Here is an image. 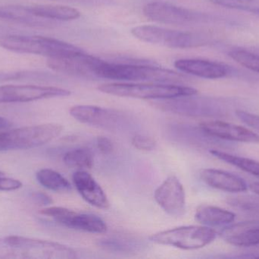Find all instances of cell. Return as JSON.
Here are the masks:
<instances>
[{
  "instance_id": "obj_1",
  "label": "cell",
  "mask_w": 259,
  "mask_h": 259,
  "mask_svg": "<svg viewBox=\"0 0 259 259\" xmlns=\"http://www.w3.org/2000/svg\"><path fill=\"white\" fill-rule=\"evenodd\" d=\"M97 79L121 82H149L154 83L179 84L188 79L173 70L161 68L149 62L121 57L115 61L100 59L95 68Z\"/></svg>"
},
{
  "instance_id": "obj_2",
  "label": "cell",
  "mask_w": 259,
  "mask_h": 259,
  "mask_svg": "<svg viewBox=\"0 0 259 259\" xmlns=\"http://www.w3.org/2000/svg\"><path fill=\"white\" fill-rule=\"evenodd\" d=\"M74 249L48 240L8 236L0 238L1 259H74Z\"/></svg>"
},
{
  "instance_id": "obj_3",
  "label": "cell",
  "mask_w": 259,
  "mask_h": 259,
  "mask_svg": "<svg viewBox=\"0 0 259 259\" xmlns=\"http://www.w3.org/2000/svg\"><path fill=\"white\" fill-rule=\"evenodd\" d=\"M0 46L10 51L38 55L48 59L68 57L84 52L65 41L42 36L6 35L0 38Z\"/></svg>"
},
{
  "instance_id": "obj_4",
  "label": "cell",
  "mask_w": 259,
  "mask_h": 259,
  "mask_svg": "<svg viewBox=\"0 0 259 259\" xmlns=\"http://www.w3.org/2000/svg\"><path fill=\"white\" fill-rule=\"evenodd\" d=\"M131 33L140 41L173 49H190L208 45L212 36L199 32L172 30L155 25H139L133 27Z\"/></svg>"
},
{
  "instance_id": "obj_5",
  "label": "cell",
  "mask_w": 259,
  "mask_h": 259,
  "mask_svg": "<svg viewBox=\"0 0 259 259\" xmlns=\"http://www.w3.org/2000/svg\"><path fill=\"white\" fill-rule=\"evenodd\" d=\"M98 90L117 97L143 100H163L198 94L197 90L191 87L166 83H109L100 85Z\"/></svg>"
},
{
  "instance_id": "obj_6",
  "label": "cell",
  "mask_w": 259,
  "mask_h": 259,
  "mask_svg": "<svg viewBox=\"0 0 259 259\" xmlns=\"http://www.w3.org/2000/svg\"><path fill=\"white\" fill-rule=\"evenodd\" d=\"M63 130L58 123L24 126L0 132V152L40 147L57 138Z\"/></svg>"
},
{
  "instance_id": "obj_7",
  "label": "cell",
  "mask_w": 259,
  "mask_h": 259,
  "mask_svg": "<svg viewBox=\"0 0 259 259\" xmlns=\"http://www.w3.org/2000/svg\"><path fill=\"white\" fill-rule=\"evenodd\" d=\"M153 106L161 110L188 117H218L226 115L225 102L220 99L194 95L157 100Z\"/></svg>"
},
{
  "instance_id": "obj_8",
  "label": "cell",
  "mask_w": 259,
  "mask_h": 259,
  "mask_svg": "<svg viewBox=\"0 0 259 259\" xmlns=\"http://www.w3.org/2000/svg\"><path fill=\"white\" fill-rule=\"evenodd\" d=\"M218 234L209 227L183 226L152 234L149 240L152 243L172 246L184 250L202 249L212 243Z\"/></svg>"
},
{
  "instance_id": "obj_9",
  "label": "cell",
  "mask_w": 259,
  "mask_h": 259,
  "mask_svg": "<svg viewBox=\"0 0 259 259\" xmlns=\"http://www.w3.org/2000/svg\"><path fill=\"white\" fill-rule=\"evenodd\" d=\"M143 12L146 18L155 22L170 25H196L217 20L215 16L210 14L197 12L163 1L147 3L143 7Z\"/></svg>"
},
{
  "instance_id": "obj_10",
  "label": "cell",
  "mask_w": 259,
  "mask_h": 259,
  "mask_svg": "<svg viewBox=\"0 0 259 259\" xmlns=\"http://www.w3.org/2000/svg\"><path fill=\"white\" fill-rule=\"evenodd\" d=\"M59 225L83 232L102 234L107 231L106 222L98 216L89 213H78L63 207H47L39 211Z\"/></svg>"
},
{
  "instance_id": "obj_11",
  "label": "cell",
  "mask_w": 259,
  "mask_h": 259,
  "mask_svg": "<svg viewBox=\"0 0 259 259\" xmlns=\"http://www.w3.org/2000/svg\"><path fill=\"white\" fill-rule=\"evenodd\" d=\"M71 92L64 88L31 85L0 86V103H27L44 99L65 97Z\"/></svg>"
},
{
  "instance_id": "obj_12",
  "label": "cell",
  "mask_w": 259,
  "mask_h": 259,
  "mask_svg": "<svg viewBox=\"0 0 259 259\" xmlns=\"http://www.w3.org/2000/svg\"><path fill=\"white\" fill-rule=\"evenodd\" d=\"M70 114L83 124L107 130H115L124 120L122 113L94 105H76L70 109Z\"/></svg>"
},
{
  "instance_id": "obj_13",
  "label": "cell",
  "mask_w": 259,
  "mask_h": 259,
  "mask_svg": "<svg viewBox=\"0 0 259 259\" xmlns=\"http://www.w3.org/2000/svg\"><path fill=\"white\" fill-rule=\"evenodd\" d=\"M154 198L157 204L172 217H181L185 213V190L175 176L167 177L156 189Z\"/></svg>"
},
{
  "instance_id": "obj_14",
  "label": "cell",
  "mask_w": 259,
  "mask_h": 259,
  "mask_svg": "<svg viewBox=\"0 0 259 259\" xmlns=\"http://www.w3.org/2000/svg\"><path fill=\"white\" fill-rule=\"evenodd\" d=\"M100 58L87 54L85 52L68 57L48 59L47 65L53 71L75 77L97 79L95 68Z\"/></svg>"
},
{
  "instance_id": "obj_15",
  "label": "cell",
  "mask_w": 259,
  "mask_h": 259,
  "mask_svg": "<svg viewBox=\"0 0 259 259\" xmlns=\"http://www.w3.org/2000/svg\"><path fill=\"white\" fill-rule=\"evenodd\" d=\"M207 136L242 143H259V135L243 126L220 120H208L199 125Z\"/></svg>"
},
{
  "instance_id": "obj_16",
  "label": "cell",
  "mask_w": 259,
  "mask_h": 259,
  "mask_svg": "<svg viewBox=\"0 0 259 259\" xmlns=\"http://www.w3.org/2000/svg\"><path fill=\"white\" fill-rule=\"evenodd\" d=\"M175 66L186 74L205 79H223L234 73V69L226 64L205 59H178Z\"/></svg>"
},
{
  "instance_id": "obj_17",
  "label": "cell",
  "mask_w": 259,
  "mask_h": 259,
  "mask_svg": "<svg viewBox=\"0 0 259 259\" xmlns=\"http://www.w3.org/2000/svg\"><path fill=\"white\" fill-rule=\"evenodd\" d=\"M72 179L76 190L88 203L99 209L109 208L110 204L106 193L89 173L85 170H77Z\"/></svg>"
},
{
  "instance_id": "obj_18",
  "label": "cell",
  "mask_w": 259,
  "mask_h": 259,
  "mask_svg": "<svg viewBox=\"0 0 259 259\" xmlns=\"http://www.w3.org/2000/svg\"><path fill=\"white\" fill-rule=\"evenodd\" d=\"M200 177L206 185L211 188L228 193H238L247 191L249 186L237 175L217 169H204L201 170Z\"/></svg>"
},
{
  "instance_id": "obj_19",
  "label": "cell",
  "mask_w": 259,
  "mask_h": 259,
  "mask_svg": "<svg viewBox=\"0 0 259 259\" xmlns=\"http://www.w3.org/2000/svg\"><path fill=\"white\" fill-rule=\"evenodd\" d=\"M227 243L239 247L259 245V222L239 224L222 233Z\"/></svg>"
},
{
  "instance_id": "obj_20",
  "label": "cell",
  "mask_w": 259,
  "mask_h": 259,
  "mask_svg": "<svg viewBox=\"0 0 259 259\" xmlns=\"http://www.w3.org/2000/svg\"><path fill=\"white\" fill-rule=\"evenodd\" d=\"M195 218L204 226L214 228L233 223L235 220L236 215L234 213L219 207L202 205L196 210Z\"/></svg>"
},
{
  "instance_id": "obj_21",
  "label": "cell",
  "mask_w": 259,
  "mask_h": 259,
  "mask_svg": "<svg viewBox=\"0 0 259 259\" xmlns=\"http://www.w3.org/2000/svg\"><path fill=\"white\" fill-rule=\"evenodd\" d=\"M0 19L33 26H44L50 24L49 20L35 16L30 6L18 5L0 6Z\"/></svg>"
},
{
  "instance_id": "obj_22",
  "label": "cell",
  "mask_w": 259,
  "mask_h": 259,
  "mask_svg": "<svg viewBox=\"0 0 259 259\" xmlns=\"http://www.w3.org/2000/svg\"><path fill=\"white\" fill-rule=\"evenodd\" d=\"M30 7L35 16L49 21H71L80 16L77 9L62 5H35Z\"/></svg>"
},
{
  "instance_id": "obj_23",
  "label": "cell",
  "mask_w": 259,
  "mask_h": 259,
  "mask_svg": "<svg viewBox=\"0 0 259 259\" xmlns=\"http://www.w3.org/2000/svg\"><path fill=\"white\" fill-rule=\"evenodd\" d=\"M38 182L47 190L57 193H68L72 190L71 183L62 174L52 169H42L36 174Z\"/></svg>"
},
{
  "instance_id": "obj_24",
  "label": "cell",
  "mask_w": 259,
  "mask_h": 259,
  "mask_svg": "<svg viewBox=\"0 0 259 259\" xmlns=\"http://www.w3.org/2000/svg\"><path fill=\"white\" fill-rule=\"evenodd\" d=\"M98 246L109 252L127 254L136 252L141 247L137 240L130 237L118 236L106 237L99 240Z\"/></svg>"
},
{
  "instance_id": "obj_25",
  "label": "cell",
  "mask_w": 259,
  "mask_h": 259,
  "mask_svg": "<svg viewBox=\"0 0 259 259\" xmlns=\"http://www.w3.org/2000/svg\"><path fill=\"white\" fill-rule=\"evenodd\" d=\"M210 154L212 155L214 158H218L227 164L238 167L243 171L250 173L251 175H253V176L259 178V161L250 159V158L236 156V155H231V154L222 152L217 149L210 150Z\"/></svg>"
},
{
  "instance_id": "obj_26",
  "label": "cell",
  "mask_w": 259,
  "mask_h": 259,
  "mask_svg": "<svg viewBox=\"0 0 259 259\" xmlns=\"http://www.w3.org/2000/svg\"><path fill=\"white\" fill-rule=\"evenodd\" d=\"M63 162L65 165L77 170L91 169L94 165V154L88 147H78L65 154Z\"/></svg>"
},
{
  "instance_id": "obj_27",
  "label": "cell",
  "mask_w": 259,
  "mask_h": 259,
  "mask_svg": "<svg viewBox=\"0 0 259 259\" xmlns=\"http://www.w3.org/2000/svg\"><path fill=\"white\" fill-rule=\"evenodd\" d=\"M228 203L240 212L259 216V197L250 196L231 197L228 199Z\"/></svg>"
},
{
  "instance_id": "obj_28",
  "label": "cell",
  "mask_w": 259,
  "mask_h": 259,
  "mask_svg": "<svg viewBox=\"0 0 259 259\" xmlns=\"http://www.w3.org/2000/svg\"><path fill=\"white\" fill-rule=\"evenodd\" d=\"M228 56L241 66L259 73V55L243 49H234L228 52Z\"/></svg>"
},
{
  "instance_id": "obj_29",
  "label": "cell",
  "mask_w": 259,
  "mask_h": 259,
  "mask_svg": "<svg viewBox=\"0 0 259 259\" xmlns=\"http://www.w3.org/2000/svg\"><path fill=\"white\" fill-rule=\"evenodd\" d=\"M214 4L226 9L243 11L259 15V0H211Z\"/></svg>"
},
{
  "instance_id": "obj_30",
  "label": "cell",
  "mask_w": 259,
  "mask_h": 259,
  "mask_svg": "<svg viewBox=\"0 0 259 259\" xmlns=\"http://www.w3.org/2000/svg\"><path fill=\"white\" fill-rule=\"evenodd\" d=\"M131 142L135 149L143 152L154 150L156 146V141L152 137L142 134L134 135Z\"/></svg>"
},
{
  "instance_id": "obj_31",
  "label": "cell",
  "mask_w": 259,
  "mask_h": 259,
  "mask_svg": "<svg viewBox=\"0 0 259 259\" xmlns=\"http://www.w3.org/2000/svg\"><path fill=\"white\" fill-rule=\"evenodd\" d=\"M236 115L246 126L252 128L254 130L259 132L258 115L251 114V113L246 112V111L241 110V109H237L236 111Z\"/></svg>"
},
{
  "instance_id": "obj_32",
  "label": "cell",
  "mask_w": 259,
  "mask_h": 259,
  "mask_svg": "<svg viewBox=\"0 0 259 259\" xmlns=\"http://www.w3.org/2000/svg\"><path fill=\"white\" fill-rule=\"evenodd\" d=\"M50 1L71 3V4L90 6V7H100V6H109V5L112 4L115 0H50Z\"/></svg>"
},
{
  "instance_id": "obj_33",
  "label": "cell",
  "mask_w": 259,
  "mask_h": 259,
  "mask_svg": "<svg viewBox=\"0 0 259 259\" xmlns=\"http://www.w3.org/2000/svg\"><path fill=\"white\" fill-rule=\"evenodd\" d=\"M3 176H0V191H15L22 187V182L18 179Z\"/></svg>"
},
{
  "instance_id": "obj_34",
  "label": "cell",
  "mask_w": 259,
  "mask_h": 259,
  "mask_svg": "<svg viewBox=\"0 0 259 259\" xmlns=\"http://www.w3.org/2000/svg\"><path fill=\"white\" fill-rule=\"evenodd\" d=\"M97 145L103 155H109L114 151L113 142L107 137L100 136L97 138Z\"/></svg>"
},
{
  "instance_id": "obj_35",
  "label": "cell",
  "mask_w": 259,
  "mask_h": 259,
  "mask_svg": "<svg viewBox=\"0 0 259 259\" xmlns=\"http://www.w3.org/2000/svg\"><path fill=\"white\" fill-rule=\"evenodd\" d=\"M33 199L40 205H49L53 204L52 198H50L48 195L44 194L42 193H36L33 194Z\"/></svg>"
},
{
  "instance_id": "obj_36",
  "label": "cell",
  "mask_w": 259,
  "mask_h": 259,
  "mask_svg": "<svg viewBox=\"0 0 259 259\" xmlns=\"http://www.w3.org/2000/svg\"><path fill=\"white\" fill-rule=\"evenodd\" d=\"M12 123L8 119L0 117V131L7 130L12 127Z\"/></svg>"
},
{
  "instance_id": "obj_37",
  "label": "cell",
  "mask_w": 259,
  "mask_h": 259,
  "mask_svg": "<svg viewBox=\"0 0 259 259\" xmlns=\"http://www.w3.org/2000/svg\"><path fill=\"white\" fill-rule=\"evenodd\" d=\"M249 188L252 193H255L257 196H259V182L251 183L250 185L249 186Z\"/></svg>"
},
{
  "instance_id": "obj_38",
  "label": "cell",
  "mask_w": 259,
  "mask_h": 259,
  "mask_svg": "<svg viewBox=\"0 0 259 259\" xmlns=\"http://www.w3.org/2000/svg\"><path fill=\"white\" fill-rule=\"evenodd\" d=\"M9 80V74L8 72H0V82H8Z\"/></svg>"
},
{
  "instance_id": "obj_39",
  "label": "cell",
  "mask_w": 259,
  "mask_h": 259,
  "mask_svg": "<svg viewBox=\"0 0 259 259\" xmlns=\"http://www.w3.org/2000/svg\"><path fill=\"white\" fill-rule=\"evenodd\" d=\"M3 175H4V173H3V172L0 170V176H3Z\"/></svg>"
},
{
  "instance_id": "obj_40",
  "label": "cell",
  "mask_w": 259,
  "mask_h": 259,
  "mask_svg": "<svg viewBox=\"0 0 259 259\" xmlns=\"http://www.w3.org/2000/svg\"><path fill=\"white\" fill-rule=\"evenodd\" d=\"M257 258H259V256L257 257Z\"/></svg>"
}]
</instances>
